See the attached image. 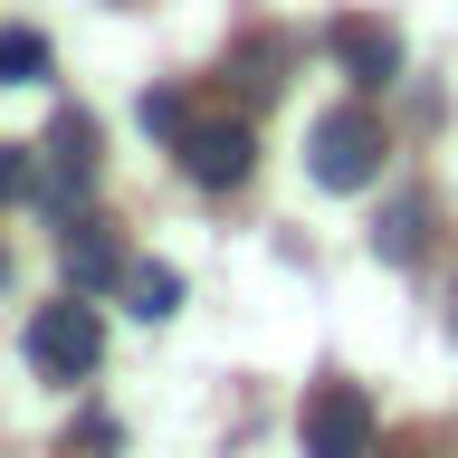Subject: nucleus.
Here are the masks:
<instances>
[{
	"label": "nucleus",
	"mask_w": 458,
	"mask_h": 458,
	"mask_svg": "<svg viewBox=\"0 0 458 458\" xmlns=\"http://www.w3.org/2000/svg\"><path fill=\"white\" fill-rule=\"evenodd\" d=\"M29 363L48 372V382H86V372L106 363V325H96V306H86L77 286L29 315Z\"/></svg>",
	"instance_id": "f257e3e1"
},
{
	"label": "nucleus",
	"mask_w": 458,
	"mask_h": 458,
	"mask_svg": "<svg viewBox=\"0 0 458 458\" xmlns=\"http://www.w3.org/2000/svg\"><path fill=\"white\" fill-rule=\"evenodd\" d=\"M306 163H315V182H325V191H363V182H382V124H372L363 106L315 114Z\"/></svg>",
	"instance_id": "f03ea898"
},
{
	"label": "nucleus",
	"mask_w": 458,
	"mask_h": 458,
	"mask_svg": "<svg viewBox=\"0 0 458 458\" xmlns=\"http://www.w3.org/2000/svg\"><path fill=\"white\" fill-rule=\"evenodd\" d=\"M296 439H306V458H372V401L353 382H315Z\"/></svg>",
	"instance_id": "7ed1b4c3"
},
{
	"label": "nucleus",
	"mask_w": 458,
	"mask_h": 458,
	"mask_svg": "<svg viewBox=\"0 0 458 458\" xmlns=\"http://www.w3.org/2000/svg\"><path fill=\"white\" fill-rule=\"evenodd\" d=\"M249 163H258V143H249L239 114H220V124H182V172H191L200 191H239Z\"/></svg>",
	"instance_id": "20e7f679"
},
{
	"label": "nucleus",
	"mask_w": 458,
	"mask_h": 458,
	"mask_svg": "<svg viewBox=\"0 0 458 458\" xmlns=\"http://www.w3.org/2000/svg\"><path fill=\"white\" fill-rule=\"evenodd\" d=\"M86 191H96V124H86V114H57V124H48V182H38V200H48V210H77Z\"/></svg>",
	"instance_id": "39448f33"
},
{
	"label": "nucleus",
	"mask_w": 458,
	"mask_h": 458,
	"mask_svg": "<svg viewBox=\"0 0 458 458\" xmlns=\"http://www.w3.org/2000/svg\"><path fill=\"white\" fill-rule=\"evenodd\" d=\"M325 48H335V67L353 86H392L401 77V38L382 20H335V29H325Z\"/></svg>",
	"instance_id": "423d86ee"
},
{
	"label": "nucleus",
	"mask_w": 458,
	"mask_h": 458,
	"mask_svg": "<svg viewBox=\"0 0 458 458\" xmlns=\"http://www.w3.org/2000/svg\"><path fill=\"white\" fill-rule=\"evenodd\" d=\"M57 267H67V286L77 296H96V286H114L124 277V249H114V229H67V249H57Z\"/></svg>",
	"instance_id": "0eeeda50"
},
{
	"label": "nucleus",
	"mask_w": 458,
	"mask_h": 458,
	"mask_svg": "<svg viewBox=\"0 0 458 458\" xmlns=\"http://www.w3.org/2000/svg\"><path fill=\"white\" fill-rule=\"evenodd\" d=\"M420 239H429V200H420V191H401L392 210H382V229H372V249L392 258V267H411V258H420Z\"/></svg>",
	"instance_id": "6e6552de"
},
{
	"label": "nucleus",
	"mask_w": 458,
	"mask_h": 458,
	"mask_svg": "<svg viewBox=\"0 0 458 458\" xmlns=\"http://www.w3.org/2000/svg\"><path fill=\"white\" fill-rule=\"evenodd\" d=\"M114 286H124V306H134L143 325H163V315L182 306V267H124Z\"/></svg>",
	"instance_id": "1a4fd4ad"
},
{
	"label": "nucleus",
	"mask_w": 458,
	"mask_h": 458,
	"mask_svg": "<svg viewBox=\"0 0 458 458\" xmlns=\"http://www.w3.org/2000/svg\"><path fill=\"white\" fill-rule=\"evenodd\" d=\"M48 77V38L38 29H0V86H38Z\"/></svg>",
	"instance_id": "9d476101"
},
{
	"label": "nucleus",
	"mask_w": 458,
	"mask_h": 458,
	"mask_svg": "<svg viewBox=\"0 0 458 458\" xmlns=\"http://www.w3.org/2000/svg\"><path fill=\"white\" fill-rule=\"evenodd\" d=\"M143 134H163V143H182V124H191V114H182V96H172V86H153V96H143Z\"/></svg>",
	"instance_id": "9b49d317"
},
{
	"label": "nucleus",
	"mask_w": 458,
	"mask_h": 458,
	"mask_svg": "<svg viewBox=\"0 0 458 458\" xmlns=\"http://www.w3.org/2000/svg\"><path fill=\"white\" fill-rule=\"evenodd\" d=\"M38 191V163H29V143H0V200H29Z\"/></svg>",
	"instance_id": "f8f14e48"
},
{
	"label": "nucleus",
	"mask_w": 458,
	"mask_h": 458,
	"mask_svg": "<svg viewBox=\"0 0 458 458\" xmlns=\"http://www.w3.org/2000/svg\"><path fill=\"white\" fill-rule=\"evenodd\" d=\"M0 277H10V258H0Z\"/></svg>",
	"instance_id": "ddd939ff"
}]
</instances>
